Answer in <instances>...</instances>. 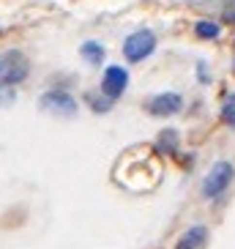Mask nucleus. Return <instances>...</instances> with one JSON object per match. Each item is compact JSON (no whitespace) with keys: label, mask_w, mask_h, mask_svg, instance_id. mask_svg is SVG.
Segmentation results:
<instances>
[{"label":"nucleus","mask_w":235,"mask_h":249,"mask_svg":"<svg viewBox=\"0 0 235 249\" xmlns=\"http://www.w3.org/2000/svg\"><path fill=\"white\" fill-rule=\"evenodd\" d=\"M38 102H41V110L52 112V115H58V118L77 115V102H74V96L66 93V90H47Z\"/></svg>","instance_id":"3"},{"label":"nucleus","mask_w":235,"mask_h":249,"mask_svg":"<svg viewBox=\"0 0 235 249\" xmlns=\"http://www.w3.org/2000/svg\"><path fill=\"white\" fill-rule=\"evenodd\" d=\"M153 50H156V36L151 30H137V33H132V36L123 41V55H126V60H132V63L145 60Z\"/></svg>","instance_id":"2"},{"label":"nucleus","mask_w":235,"mask_h":249,"mask_svg":"<svg viewBox=\"0 0 235 249\" xmlns=\"http://www.w3.org/2000/svg\"><path fill=\"white\" fill-rule=\"evenodd\" d=\"M194 33H197L200 38H216L219 36V25L216 22H197L194 25Z\"/></svg>","instance_id":"11"},{"label":"nucleus","mask_w":235,"mask_h":249,"mask_svg":"<svg viewBox=\"0 0 235 249\" xmlns=\"http://www.w3.org/2000/svg\"><path fill=\"white\" fill-rule=\"evenodd\" d=\"M205 241H208V227L194 225V227H189V230L178 238L175 249H202V247H205Z\"/></svg>","instance_id":"7"},{"label":"nucleus","mask_w":235,"mask_h":249,"mask_svg":"<svg viewBox=\"0 0 235 249\" xmlns=\"http://www.w3.org/2000/svg\"><path fill=\"white\" fill-rule=\"evenodd\" d=\"M181 107H184V99L178 93H159V96H153V99L145 102V110L156 118L175 115V112H181Z\"/></svg>","instance_id":"6"},{"label":"nucleus","mask_w":235,"mask_h":249,"mask_svg":"<svg viewBox=\"0 0 235 249\" xmlns=\"http://www.w3.org/2000/svg\"><path fill=\"white\" fill-rule=\"evenodd\" d=\"M221 118H224V124H227L230 129H235V99H230V102L221 107Z\"/></svg>","instance_id":"12"},{"label":"nucleus","mask_w":235,"mask_h":249,"mask_svg":"<svg viewBox=\"0 0 235 249\" xmlns=\"http://www.w3.org/2000/svg\"><path fill=\"white\" fill-rule=\"evenodd\" d=\"M85 102L90 104V110H96V112H107V110H112V99L107 93H101V96H96V93H88L85 96Z\"/></svg>","instance_id":"9"},{"label":"nucleus","mask_w":235,"mask_h":249,"mask_svg":"<svg viewBox=\"0 0 235 249\" xmlns=\"http://www.w3.org/2000/svg\"><path fill=\"white\" fill-rule=\"evenodd\" d=\"M126 85H129V71H126L123 66H110V69H104V77H101V93H107V96L112 99V102L123 96Z\"/></svg>","instance_id":"5"},{"label":"nucleus","mask_w":235,"mask_h":249,"mask_svg":"<svg viewBox=\"0 0 235 249\" xmlns=\"http://www.w3.org/2000/svg\"><path fill=\"white\" fill-rule=\"evenodd\" d=\"M156 145L162 148V151H169V154H175L178 151V132H172V129H167V132L159 134V142Z\"/></svg>","instance_id":"10"},{"label":"nucleus","mask_w":235,"mask_h":249,"mask_svg":"<svg viewBox=\"0 0 235 249\" xmlns=\"http://www.w3.org/2000/svg\"><path fill=\"white\" fill-rule=\"evenodd\" d=\"M233 178H235V167L230 164V161H219V164H213L211 173H208L205 181H202V197H205V200L221 197L224 189L233 183Z\"/></svg>","instance_id":"1"},{"label":"nucleus","mask_w":235,"mask_h":249,"mask_svg":"<svg viewBox=\"0 0 235 249\" xmlns=\"http://www.w3.org/2000/svg\"><path fill=\"white\" fill-rule=\"evenodd\" d=\"M80 55L88 60V63H93V66H96V63H101V60H104V47L99 44V41H82V44H80Z\"/></svg>","instance_id":"8"},{"label":"nucleus","mask_w":235,"mask_h":249,"mask_svg":"<svg viewBox=\"0 0 235 249\" xmlns=\"http://www.w3.org/2000/svg\"><path fill=\"white\" fill-rule=\"evenodd\" d=\"M28 77V60H25L22 52H6L3 60H0V80L3 85H17V82H22Z\"/></svg>","instance_id":"4"},{"label":"nucleus","mask_w":235,"mask_h":249,"mask_svg":"<svg viewBox=\"0 0 235 249\" xmlns=\"http://www.w3.org/2000/svg\"><path fill=\"white\" fill-rule=\"evenodd\" d=\"M14 85H0V107H6V104L14 102Z\"/></svg>","instance_id":"13"}]
</instances>
